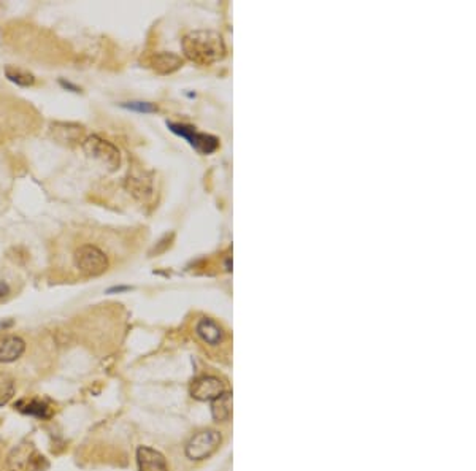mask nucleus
Instances as JSON below:
<instances>
[{
    "label": "nucleus",
    "mask_w": 476,
    "mask_h": 471,
    "mask_svg": "<svg viewBox=\"0 0 476 471\" xmlns=\"http://www.w3.org/2000/svg\"><path fill=\"white\" fill-rule=\"evenodd\" d=\"M183 51L189 61L199 66H211L225 56L223 37L213 31H193L184 35Z\"/></svg>",
    "instance_id": "f257e3e1"
},
{
    "label": "nucleus",
    "mask_w": 476,
    "mask_h": 471,
    "mask_svg": "<svg viewBox=\"0 0 476 471\" xmlns=\"http://www.w3.org/2000/svg\"><path fill=\"white\" fill-rule=\"evenodd\" d=\"M73 264L83 276H101L108 269V257L96 244H81L73 254Z\"/></svg>",
    "instance_id": "f03ea898"
},
{
    "label": "nucleus",
    "mask_w": 476,
    "mask_h": 471,
    "mask_svg": "<svg viewBox=\"0 0 476 471\" xmlns=\"http://www.w3.org/2000/svg\"><path fill=\"white\" fill-rule=\"evenodd\" d=\"M83 149L92 159L101 162L102 165H105L108 170H116L121 164V154L119 149L114 147L113 143L107 142L105 138L98 135H91L83 142Z\"/></svg>",
    "instance_id": "7ed1b4c3"
},
{
    "label": "nucleus",
    "mask_w": 476,
    "mask_h": 471,
    "mask_svg": "<svg viewBox=\"0 0 476 471\" xmlns=\"http://www.w3.org/2000/svg\"><path fill=\"white\" fill-rule=\"evenodd\" d=\"M167 126L173 133L183 137L186 142H188L195 151H199L200 154H211L219 147V142L216 137L208 135V133L197 132L195 127L193 126L179 124V122H168Z\"/></svg>",
    "instance_id": "20e7f679"
},
{
    "label": "nucleus",
    "mask_w": 476,
    "mask_h": 471,
    "mask_svg": "<svg viewBox=\"0 0 476 471\" xmlns=\"http://www.w3.org/2000/svg\"><path fill=\"white\" fill-rule=\"evenodd\" d=\"M219 444L221 435L214 430H205V432H199L189 440V443L186 444V456L191 461H205L218 451Z\"/></svg>",
    "instance_id": "39448f33"
},
{
    "label": "nucleus",
    "mask_w": 476,
    "mask_h": 471,
    "mask_svg": "<svg viewBox=\"0 0 476 471\" xmlns=\"http://www.w3.org/2000/svg\"><path fill=\"white\" fill-rule=\"evenodd\" d=\"M27 341L16 334H0V366L18 364L26 356Z\"/></svg>",
    "instance_id": "423d86ee"
},
{
    "label": "nucleus",
    "mask_w": 476,
    "mask_h": 471,
    "mask_svg": "<svg viewBox=\"0 0 476 471\" xmlns=\"http://www.w3.org/2000/svg\"><path fill=\"white\" fill-rule=\"evenodd\" d=\"M36 451L34 446L29 443H22L16 446L13 451L8 454L7 461L3 465V471H31L36 465Z\"/></svg>",
    "instance_id": "0eeeda50"
},
{
    "label": "nucleus",
    "mask_w": 476,
    "mask_h": 471,
    "mask_svg": "<svg viewBox=\"0 0 476 471\" xmlns=\"http://www.w3.org/2000/svg\"><path fill=\"white\" fill-rule=\"evenodd\" d=\"M221 394H224V386L218 377L214 376H203L199 380L194 381L193 387H191V395L195 400L200 401H210L218 398Z\"/></svg>",
    "instance_id": "6e6552de"
},
{
    "label": "nucleus",
    "mask_w": 476,
    "mask_h": 471,
    "mask_svg": "<svg viewBox=\"0 0 476 471\" xmlns=\"http://www.w3.org/2000/svg\"><path fill=\"white\" fill-rule=\"evenodd\" d=\"M137 462L140 471H168L165 457L159 451L148 446H140L137 449Z\"/></svg>",
    "instance_id": "1a4fd4ad"
},
{
    "label": "nucleus",
    "mask_w": 476,
    "mask_h": 471,
    "mask_svg": "<svg viewBox=\"0 0 476 471\" xmlns=\"http://www.w3.org/2000/svg\"><path fill=\"white\" fill-rule=\"evenodd\" d=\"M195 334L210 346H218L224 340V331L210 317H202L195 325Z\"/></svg>",
    "instance_id": "9d476101"
},
{
    "label": "nucleus",
    "mask_w": 476,
    "mask_h": 471,
    "mask_svg": "<svg viewBox=\"0 0 476 471\" xmlns=\"http://www.w3.org/2000/svg\"><path fill=\"white\" fill-rule=\"evenodd\" d=\"M149 66L153 67L158 73L168 75L177 72V70L183 66V59L173 52H156L151 56Z\"/></svg>",
    "instance_id": "9b49d317"
},
{
    "label": "nucleus",
    "mask_w": 476,
    "mask_h": 471,
    "mask_svg": "<svg viewBox=\"0 0 476 471\" xmlns=\"http://www.w3.org/2000/svg\"><path fill=\"white\" fill-rule=\"evenodd\" d=\"M213 417L216 421H228L232 416V395L230 394H221L218 398L213 400L211 405Z\"/></svg>",
    "instance_id": "f8f14e48"
},
{
    "label": "nucleus",
    "mask_w": 476,
    "mask_h": 471,
    "mask_svg": "<svg viewBox=\"0 0 476 471\" xmlns=\"http://www.w3.org/2000/svg\"><path fill=\"white\" fill-rule=\"evenodd\" d=\"M16 394V381L15 377L0 371V406L7 405L8 401L15 397Z\"/></svg>",
    "instance_id": "ddd939ff"
},
{
    "label": "nucleus",
    "mask_w": 476,
    "mask_h": 471,
    "mask_svg": "<svg viewBox=\"0 0 476 471\" xmlns=\"http://www.w3.org/2000/svg\"><path fill=\"white\" fill-rule=\"evenodd\" d=\"M5 75H7V78L11 81V83H16L22 87L32 86L34 83H36V78H34V75L29 73V72H24V70H21V68L7 67L5 68Z\"/></svg>",
    "instance_id": "4468645a"
},
{
    "label": "nucleus",
    "mask_w": 476,
    "mask_h": 471,
    "mask_svg": "<svg viewBox=\"0 0 476 471\" xmlns=\"http://www.w3.org/2000/svg\"><path fill=\"white\" fill-rule=\"evenodd\" d=\"M21 406V411L27 412V414H34V416H38V417H50L51 416V411L46 405H43L42 401H31V403H27L26 406Z\"/></svg>",
    "instance_id": "2eb2a0df"
},
{
    "label": "nucleus",
    "mask_w": 476,
    "mask_h": 471,
    "mask_svg": "<svg viewBox=\"0 0 476 471\" xmlns=\"http://www.w3.org/2000/svg\"><path fill=\"white\" fill-rule=\"evenodd\" d=\"M121 107L126 108V110H131V112H137V113H154L158 112V107L149 102H127L123 103Z\"/></svg>",
    "instance_id": "dca6fc26"
},
{
    "label": "nucleus",
    "mask_w": 476,
    "mask_h": 471,
    "mask_svg": "<svg viewBox=\"0 0 476 471\" xmlns=\"http://www.w3.org/2000/svg\"><path fill=\"white\" fill-rule=\"evenodd\" d=\"M11 294V287L7 281H3V279H0V300L7 299V297Z\"/></svg>",
    "instance_id": "f3484780"
},
{
    "label": "nucleus",
    "mask_w": 476,
    "mask_h": 471,
    "mask_svg": "<svg viewBox=\"0 0 476 471\" xmlns=\"http://www.w3.org/2000/svg\"><path fill=\"white\" fill-rule=\"evenodd\" d=\"M61 84H62L64 87H66V89H72L73 92H80V89H78L77 86H73V84H70V83H66V81H61Z\"/></svg>",
    "instance_id": "a211bd4d"
},
{
    "label": "nucleus",
    "mask_w": 476,
    "mask_h": 471,
    "mask_svg": "<svg viewBox=\"0 0 476 471\" xmlns=\"http://www.w3.org/2000/svg\"><path fill=\"white\" fill-rule=\"evenodd\" d=\"M129 287H112L108 290V294H113V292H123V290H127Z\"/></svg>",
    "instance_id": "6ab92c4d"
}]
</instances>
